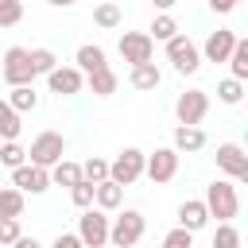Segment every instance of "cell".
Wrapping results in <instances>:
<instances>
[{
  "mask_svg": "<svg viewBox=\"0 0 248 248\" xmlns=\"http://www.w3.org/2000/svg\"><path fill=\"white\" fill-rule=\"evenodd\" d=\"M205 209H209V217H217V221H232L236 213H240V194H236V186L232 182H225V178H217V182H209V190H205Z\"/></svg>",
  "mask_w": 248,
  "mask_h": 248,
  "instance_id": "obj_1",
  "label": "cell"
},
{
  "mask_svg": "<svg viewBox=\"0 0 248 248\" xmlns=\"http://www.w3.org/2000/svg\"><path fill=\"white\" fill-rule=\"evenodd\" d=\"M143 229H147L143 213H140V209H124V213L108 225V240H112L116 248H136L140 236H143Z\"/></svg>",
  "mask_w": 248,
  "mask_h": 248,
  "instance_id": "obj_2",
  "label": "cell"
},
{
  "mask_svg": "<svg viewBox=\"0 0 248 248\" xmlns=\"http://www.w3.org/2000/svg\"><path fill=\"white\" fill-rule=\"evenodd\" d=\"M66 155V140H62V132H39L35 140H31V151H27V159L35 163V167H54L58 159Z\"/></svg>",
  "mask_w": 248,
  "mask_h": 248,
  "instance_id": "obj_3",
  "label": "cell"
},
{
  "mask_svg": "<svg viewBox=\"0 0 248 248\" xmlns=\"http://www.w3.org/2000/svg\"><path fill=\"white\" fill-rule=\"evenodd\" d=\"M143 163H147V155H143L140 147H124V151L108 163V178H112L116 186H132V182L143 174Z\"/></svg>",
  "mask_w": 248,
  "mask_h": 248,
  "instance_id": "obj_4",
  "label": "cell"
},
{
  "mask_svg": "<svg viewBox=\"0 0 248 248\" xmlns=\"http://www.w3.org/2000/svg\"><path fill=\"white\" fill-rule=\"evenodd\" d=\"M78 240L85 244V248H105L108 244V217H105V209H85L81 217H78Z\"/></svg>",
  "mask_w": 248,
  "mask_h": 248,
  "instance_id": "obj_5",
  "label": "cell"
},
{
  "mask_svg": "<svg viewBox=\"0 0 248 248\" xmlns=\"http://www.w3.org/2000/svg\"><path fill=\"white\" fill-rule=\"evenodd\" d=\"M167 58L174 62L178 74H198V66H202V50H198V43H194L190 35L167 39Z\"/></svg>",
  "mask_w": 248,
  "mask_h": 248,
  "instance_id": "obj_6",
  "label": "cell"
},
{
  "mask_svg": "<svg viewBox=\"0 0 248 248\" xmlns=\"http://www.w3.org/2000/svg\"><path fill=\"white\" fill-rule=\"evenodd\" d=\"M4 81L8 85H31L35 81V70H31V54L27 46H8L4 50V66H0Z\"/></svg>",
  "mask_w": 248,
  "mask_h": 248,
  "instance_id": "obj_7",
  "label": "cell"
},
{
  "mask_svg": "<svg viewBox=\"0 0 248 248\" xmlns=\"http://www.w3.org/2000/svg\"><path fill=\"white\" fill-rule=\"evenodd\" d=\"M205 112H209V93H205V89H186V93L174 101V116H178V124L198 128V124L205 120Z\"/></svg>",
  "mask_w": 248,
  "mask_h": 248,
  "instance_id": "obj_8",
  "label": "cell"
},
{
  "mask_svg": "<svg viewBox=\"0 0 248 248\" xmlns=\"http://www.w3.org/2000/svg\"><path fill=\"white\" fill-rule=\"evenodd\" d=\"M143 174H147L155 186L170 182V178L178 174V151H174V147H155V151L147 155V163H143Z\"/></svg>",
  "mask_w": 248,
  "mask_h": 248,
  "instance_id": "obj_9",
  "label": "cell"
},
{
  "mask_svg": "<svg viewBox=\"0 0 248 248\" xmlns=\"http://www.w3.org/2000/svg\"><path fill=\"white\" fill-rule=\"evenodd\" d=\"M151 54H155V39L147 31H124L120 35V58L124 62L140 66V62H151Z\"/></svg>",
  "mask_w": 248,
  "mask_h": 248,
  "instance_id": "obj_10",
  "label": "cell"
},
{
  "mask_svg": "<svg viewBox=\"0 0 248 248\" xmlns=\"http://www.w3.org/2000/svg\"><path fill=\"white\" fill-rule=\"evenodd\" d=\"M12 186L23 194H43L50 186V170L35 167V163H19V167H12Z\"/></svg>",
  "mask_w": 248,
  "mask_h": 248,
  "instance_id": "obj_11",
  "label": "cell"
},
{
  "mask_svg": "<svg viewBox=\"0 0 248 248\" xmlns=\"http://www.w3.org/2000/svg\"><path fill=\"white\" fill-rule=\"evenodd\" d=\"M46 85H50V93H58V97H74V93H81L85 74H81L78 66H54V70L46 74Z\"/></svg>",
  "mask_w": 248,
  "mask_h": 248,
  "instance_id": "obj_12",
  "label": "cell"
},
{
  "mask_svg": "<svg viewBox=\"0 0 248 248\" xmlns=\"http://www.w3.org/2000/svg\"><path fill=\"white\" fill-rule=\"evenodd\" d=\"M217 167H221L229 178L244 182V178H248V155H244V147H240V143H221V147H217Z\"/></svg>",
  "mask_w": 248,
  "mask_h": 248,
  "instance_id": "obj_13",
  "label": "cell"
},
{
  "mask_svg": "<svg viewBox=\"0 0 248 248\" xmlns=\"http://www.w3.org/2000/svg\"><path fill=\"white\" fill-rule=\"evenodd\" d=\"M232 46H236V31H229V27H217V31H209V39H205L202 54H205V62H229Z\"/></svg>",
  "mask_w": 248,
  "mask_h": 248,
  "instance_id": "obj_14",
  "label": "cell"
},
{
  "mask_svg": "<svg viewBox=\"0 0 248 248\" xmlns=\"http://www.w3.org/2000/svg\"><path fill=\"white\" fill-rule=\"evenodd\" d=\"M205 221H209V209H205L202 198H190V202L178 205V225H182V229L198 232V229H205Z\"/></svg>",
  "mask_w": 248,
  "mask_h": 248,
  "instance_id": "obj_15",
  "label": "cell"
},
{
  "mask_svg": "<svg viewBox=\"0 0 248 248\" xmlns=\"http://www.w3.org/2000/svg\"><path fill=\"white\" fill-rule=\"evenodd\" d=\"M128 81H132V89H159V81H163V74H159V66L155 62H140V66H132V74H128Z\"/></svg>",
  "mask_w": 248,
  "mask_h": 248,
  "instance_id": "obj_16",
  "label": "cell"
},
{
  "mask_svg": "<svg viewBox=\"0 0 248 248\" xmlns=\"http://www.w3.org/2000/svg\"><path fill=\"white\" fill-rule=\"evenodd\" d=\"M202 147H205V132L202 128H190V124L174 128V151H202Z\"/></svg>",
  "mask_w": 248,
  "mask_h": 248,
  "instance_id": "obj_17",
  "label": "cell"
},
{
  "mask_svg": "<svg viewBox=\"0 0 248 248\" xmlns=\"http://www.w3.org/2000/svg\"><path fill=\"white\" fill-rule=\"evenodd\" d=\"M93 202H97L101 209H116V205L124 202V186H116L112 178H105V182L93 186Z\"/></svg>",
  "mask_w": 248,
  "mask_h": 248,
  "instance_id": "obj_18",
  "label": "cell"
},
{
  "mask_svg": "<svg viewBox=\"0 0 248 248\" xmlns=\"http://www.w3.org/2000/svg\"><path fill=\"white\" fill-rule=\"evenodd\" d=\"M101 66H108V62H105V50H101L97 43L78 46V70H81V74H93V70H101Z\"/></svg>",
  "mask_w": 248,
  "mask_h": 248,
  "instance_id": "obj_19",
  "label": "cell"
},
{
  "mask_svg": "<svg viewBox=\"0 0 248 248\" xmlns=\"http://www.w3.org/2000/svg\"><path fill=\"white\" fill-rule=\"evenodd\" d=\"M116 85H120V78H116L108 66H101V70H93V74H89V89H93L97 97H112V93H116Z\"/></svg>",
  "mask_w": 248,
  "mask_h": 248,
  "instance_id": "obj_20",
  "label": "cell"
},
{
  "mask_svg": "<svg viewBox=\"0 0 248 248\" xmlns=\"http://www.w3.org/2000/svg\"><path fill=\"white\" fill-rule=\"evenodd\" d=\"M8 105H12L16 112H35V108H39V93H35V85H12Z\"/></svg>",
  "mask_w": 248,
  "mask_h": 248,
  "instance_id": "obj_21",
  "label": "cell"
},
{
  "mask_svg": "<svg viewBox=\"0 0 248 248\" xmlns=\"http://www.w3.org/2000/svg\"><path fill=\"white\" fill-rule=\"evenodd\" d=\"M0 217H23V190L0 186Z\"/></svg>",
  "mask_w": 248,
  "mask_h": 248,
  "instance_id": "obj_22",
  "label": "cell"
},
{
  "mask_svg": "<svg viewBox=\"0 0 248 248\" xmlns=\"http://www.w3.org/2000/svg\"><path fill=\"white\" fill-rule=\"evenodd\" d=\"M50 182H58V186H74V182H81V167L70 163V159H58V163L50 167Z\"/></svg>",
  "mask_w": 248,
  "mask_h": 248,
  "instance_id": "obj_23",
  "label": "cell"
},
{
  "mask_svg": "<svg viewBox=\"0 0 248 248\" xmlns=\"http://www.w3.org/2000/svg\"><path fill=\"white\" fill-rule=\"evenodd\" d=\"M19 112L8 101H0V140H19Z\"/></svg>",
  "mask_w": 248,
  "mask_h": 248,
  "instance_id": "obj_24",
  "label": "cell"
},
{
  "mask_svg": "<svg viewBox=\"0 0 248 248\" xmlns=\"http://www.w3.org/2000/svg\"><path fill=\"white\" fill-rule=\"evenodd\" d=\"M93 23H97V27H105V31H112V27H120V8H116L112 0H105V4H97V8H93Z\"/></svg>",
  "mask_w": 248,
  "mask_h": 248,
  "instance_id": "obj_25",
  "label": "cell"
},
{
  "mask_svg": "<svg viewBox=\"0 0 248 248\" xmlns=\"http://www.w3.org/2000/svg\"><path fill=\"white\" fill-rule=\"evenodd\" d=\"M229 66H232V78H236V81L248 78V39H236V46H232V54H229Z\"/></svg>",
  "mask_w": 248,
  "mask_h": 248,
  "instance_id": "obj_26",
  "label": "cell"
},
{
  "mask_svg": "<svg viewBox=\"0 0 248 248\" xmlns=\"http://www.w3.org/2000/svg\"><path fill=\"white\" fill-rule=\"evenodd\" d=\"M27 54H31V70H35V74H50V70L58 66V58H54L50 46H35V50H27Z\"/></svg>",
  "mask_w": 248,
  "mask_h": 248,
  "instance_id": "obj_27",
  "label": "cell"
},
{
  "mask_svg": "<svg viewBox=\"0 0 248 248\" xmlns=\"http://www.w3.org/2000/svg\"><path fill=\"white\" fill-rule=\"evenodd\" d=\"M213 248H240V232L232 221H221L217 232H213Z\"/></svg>",
  "mask_w": 248,
  "mask_h": 248,
  "instance_id": "obj_28",
  "label": "cell"
},
{
  "mask_svg": "<svg viewBox=\"0 0 248 248\" xmlns=\"http://www.w3.org/2000/svg\"><path fill=\"white\" fill-rule=\"evenodd\" d=\"M81 178H85V182H93V186H97V182H105V178H108V163H105V159H97V155H93V159H85V163H81Z\"/></svg>",
  "mask_w": 248,
  "mask_h": 248,
  "instance_id": "obj_29",
  "label": "cell"
},
{
  "mask_svg": "<svg viewBox=\"0 0 248 248\" xmlns=\"http://www.w3.org/2000/svg\"><path fill=\"white\" fill-rule=\"evenodd\" d=\"M23 19V0H0V31Z\"/></svg>",
  "mask_w": 248,
  "mask_h": 248,
  "instance_id": "obj_30",
  "label": "cell"
},
{
  "mask_svg": "<svg viewBox=\"0 0 248 248\" xmlns=\"http://www.w3.org/2000/svg\"><path fill=\"white\" fill-rule=\"evenodd\" d=\"M217 97H221L225 105H240V97H244V81H236V78H225V81L217 85Z\"/></svg>",
  "mask_w": 248,
  "mask_h": 248,
  "instance_id": "obj_31",
  "label": "cell"
},
{
  "mask_svg": "<svg viewBox=\"0 0 248 248\" xmlns=\"http://www.w3.org/2000/svg\"><path fill=\"white\" fill-rule=\"evenodd\" d=\"M0 163H4V167H19V163H27V151H23L16 140H4V143H0Z\"/></svg>",
  "mask_w": 248,
  "mask_h": 248,
  "instance_id": "obj_32",
  "label": "cell"
},
{
  "mask_svg": "<svg viewBox=\"0 0 248 248\" xmlns=\"http://www.w3.org/2000/svg\"><path fill=\"white\" fill-rule=\"evenodd\" d=\"M174 35H178V23H174L167 12L155 16V23H151V39H163V43H167V39H174Z\"/></svg>",
  "mask_w": 248,
  "mask_h": 248,
  "instance_id": "obj_33",
  "label": "cell"
},
{
  "mask_svg": "<svg viewBox=\"0 0 248 248\" xmlns=\"http://www.w3.org/2000/svg\"><path fill=\"white\" fill-rule=\"evenodd\" d=\"M70 198H74L78 209H89V205H93V182H85V178L74 182V186H70Z\"/></svg>",
  "mask_w": 248,
  "mask_h": 248,
  "instance_id": "obj_34",
  "label": "cell"
},
{
  "mask_svg": "<svg viewBox=\"0 0 248 248\" xmlns=\"http://www.w3.org/2000/svg\"><path fill=\"white\" fill-rule=\"evenodd\" d=\"M163 248H194V232L178 225V229H170V232L163 236Z\"/></svg>",
  "mask_w": 248,
  "mask_h": 248,
  "instance_id": "obj_35",
  "label": "cell"
},
{
  "mask_svg": "<svg viewBox=\"0 0 248 248\" xmlns=\"http://www.w3.org/2000/svg\"><path fill=\"white\" fill-rule=\"evenodd\" d=\"M19 236V217H0V248H8Z\"/></svg>",
  "mask_w": 248,
  "mask_h": 248,
  "instance_id": "obj_36",
  "label": "cell"
},
{
  "mask_svg": "<svg viewBox=\"0 0 248 248\" xmlns=\"http://www.w3.org/2000/svg\"><path fill=\"white\" fill-rule=\"evenodd\" d=\"M50 248H85V244H81V240H78V232H58V236H54V244H50Z\"/></svg>",
  "mask_w": 248,
  "mask_h": 248,
  "instance_id": "obj_37",
  "label": "cell"
},
{
  "mask_svg": "<svg viewBox=\"0 0 248 248\" xmlns=\"http://www.w3.org/2000/svg\"><path fill=\"white\" fill-rule=\"evenodd\" d=\"M209 8H213V12H221V16H229V12L236 8V0H209Z\"/></svg>",
  "mask_w": 248,
  "mask_h": 248,
  "instance_id": "obj_38",
  "label": "cell"
},
{
  "mask_svg": "<svg viewBox=\"0 0 248 248\" xmlns=\"http://www.w3.org/2000/svg\"><path fill=\"white\" fill-rule=\"evenodd\" d=\"M12 248H43V244H39L35 236H23V232H19V236L12 240Z\"/></svg>",
  "mask_w": 248,
  "mask_h": 248,
  "instance_id": "obj_39",
  "label": "cell"
},
{
  "mask_svg": "<svg viewBox=\"0 0 248 248\" xmlns=\"http://www.w3.org/2000/svg\"><path fill=\"white\" fill-rule=\"evenodd\" d=\"M151 4H155V8H159V12H170V8H174V4H178V0H151Z\"/></svg>",
  "mask_w": 248,
  "mask_h": 248,
  "instance_id": "obj_40",
  "label": "cell"
},
{
  "mask_svg": "<svg viewBox=\"0 0 248 248\" xmlns=\"http://www.w3.org/2000/svg\"><path fill=\"white\" fill-rule=\"evenodd\" d=\"M46 4H54V8H70V4H78V0H46Z\"/></svg>",
  "mask_w": 248,
  "mask_h": 248,
  "instance_id": "obj_41",
  "label": "cell"
},
{
  "mask_svg": "<svg viewBox=\"0 0 248 248\" xmlns=\"http://www.w3.org/2000/svg\"><path fill=\"white\" fill-rule=\"evenodd\" d=\"M236 4H240V0H236Z\"/></svg>",
  "mask_w": 248,
  "mask_h": 248,
  "instance_id": "obj_42",
  "label": "cell"
}]
</instances>
